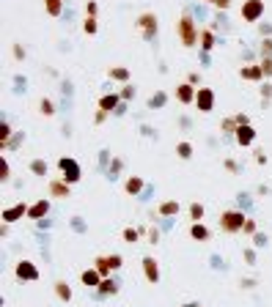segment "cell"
<instances>
[{
  "instance_id": "obj_1",
  "label": "cell",
  "mask_w": 272,
  "mask_h": 307,
  "mask_svg": "<svg viewBox=\"0 0 272 307\" xmlns=\"http://www.w3.org/2000/svg\"><path fill=\"white\" fill-rule=\"evenodd\" d=\"M247 217L242 211H223L220 214V228L228 230V233H239L242 228H245Z\"/></svg>"
},
{
  "instance_id": "obj_2",
  "label": "cell",
  "mask_w": 272,
  "mask_h": 307,
  "mask_svg": "<svg viewBox=\"0 0 272 307\" xmlns=\"http://www.w3.org/2000/svg\"><path fill=\"white\" fill-rule=\"evenodd\" d=\"M138 28H141V36L146 39V42H154L160 22H157V17H154L152 11H143V14L138 17Z\"/></svg>"
},
{
  "instance_id": "obj_3",
  "label": "cell",
  "mask_w": 272,
  "mask_h": 307,
  "mask_svg": "<svg viewBox=\"0 0 272 307\" xmlns=\"http://www.w3.org/2000/svg\"><path fill=\"white\" fill-rule=\"evenodd\" d=\"M179 36H182V44L184 47H193L195 39H198V31H195V22L190 14H184L182 20H179Z\"/></svg>"
},
{
  "instance_id": "obj_4",
  "label": "cell",
  "mask_w": 272,
  "mask_h": 307,
  "mask_svg": "<svg viewBox=\"0 0 272 307\" xmlns=\"http://www.w3.org/2000/svg\"><path fill=\"white\" fill-rule=\"evenodd\" d=\"M58 167H61L63 173V181L66 184H77L80 178H83V173H80V165L74 159H69V156H63V159H58Z\"/></svg>"
},
{
  "instance_id": "obj_5",
  "label": "cell",
  "mask_w": 272,
  "mask_h": 307,
  "mask_svg": "<svg viewBox=\"0 0 272 307\" xmlns=\"http://www.w3.org/2000/svg\"><path fill=\"white\" fill-rule=\"evenodd\" d=\"M121 263H124V258H121V255H99L94 260V269L99 271L102 277H107L113 269H121Z\"/></svg>"
},
{
  "instance_id": "obj_6",
  "label": "cell",
  "mask_w": 272,
  "mask_h": 307,
  "mask_svg": "<svg viewBox=\"0 0 272 307\" xmlns=\"http://www.w3.org/2000/svg\"><path fill=\"white\" fill-rule=\"evenodd\" d=\"M264 14V3L261 0H245V6H242V17H245L247 22H258Z\"/></svg>"
},
{
  "instance_id": "obj_7",
  "label": "cell",
  "mask_w": 272,
  "mask_h": 307,
  "mask_svg": "<svg viewBox=\"0 0 272 307\" xmlns=\"http://www.w3.org/2000/svg\"><path fill=\"white\" fill-rule=\"evenodd\" d=\"M195 104H198L201 113H212V107H215V91H212V88H198V94H195Z\"/></svg>"
},
{
  "instance_id": "obj_8",
  "label": "cell",
  "mask_w": 272,
  "mask_h": 307,
  "mask_svg": "<svg viewBox=\"0 0 272 307\" xmlns=\"http://www.w3.org/2000/svg\"><path fill=\"white\" fill-rule=\"evenodd\" d=\"M17 277H20V280H39V269L31 260H20V263H17Z\"/></svg>"
},
{
  "instance_id": "obj_9",
  "label": "cell",
  "mask_w": 272,
  "mask_h": 307,
  "mask_svg": "<svg viewBox=\"0 0 272 307\" xmlns=\"http://www.w3.org/2000/svg\"><path fill=\"white\" fill-rule=\"evenodd\" d=\"M143 274H146L149 282H160V263H157L152 255L143 258Z\"/></svg>"
},
{
  "instance_id": "obj_10",
  "label": "cell",
  "mask_w": 272,
  "mask_h": 307,
  "mask_svg": "<svg viewBox=\"0 0 272 307\" xmlns=\"http://www.w3.org/2000/svg\"><path fill=\"white\" fill-rule=\"evenodd\" d=\"M253 140H256V129H253L250 124H247V126H239V129H236V143H239L242 148L250 146Z\"/></svg>"
},
{
  "instance_id": "obj_11",
  "label": "cell",
  "mask_w": 272,
  "mask_h": 307,
  "mask_svg": "<svg viewBox=\"0 0 272 307\" xmlns=\"http://www.w3.org/2000/svg\"><path fill=\"white\" fill-rule=\"evenodd\" d=\"M22 214H28V206H25V203H17V206H11V208H3V222H6V225H9V222H17Z\"/></svg>"
},
{
  "instance_id": "obj_12",
  "label": "cell",
  "mask_w": 272,
  "mask_h": 307,
  "mask_svg": "<svg viewBox=\"0 0 272 307\" xmlns=\"http://www.w3.org/2000/svg\"><path fill=\"white\" fill-rule=\"evenodd\" d=\"M69 192H72V189H69V184L63 181V178H53V181H50V195H53V198H69Z\"/></svg>"
},
{
  "instance_id": "obj_13",
  "label": "cell",
  "mask_w": 272,
  "mask_h": 307,
  "mask_svg": "<svg viewBox=\"0 0 272 307\" xmlns=\"http://www.w3.org/2000/svg\"><path fill=\"white\" fill-rule=\"evenodd\" d=\"M50 211V200H39V203H33L28 208V219H44Z\"/></svg>"
},
{
  "instance_id": "obj_14",
  "label": "cell",
  "mask_w": 272,
  "mask_h": 307,
  "mask_svg": "<svg viewBox=\"0 0 272 307\" xmlns=\"http://www.w3.org/2000/svg\"><path fill=\"white\" fill-rule=\"evenodd\" d=\"M195 94H198V88H193V85H179L176 88V99L182 102V104H190V102H195Z\"/></svg>"
},
{
  "instance_id": "obj_15",
  "label": "cell",
  "mask_w": 272,
  "mask_h": 307,
  "mask_svg": "<svg viewBox=\"0 0 272 307\" xmlns=\"http://www.w3.org/2000/svg\"><path fill=\"white\" fill-rule=\"evenodd\" d=\"M80 280H83V285H88V288H99L105 277H102L96 269H88V271H83V277H80Z\"/></svg>"
},
{
  "instance_id": "obj_16",
  "label": "cell",
  "mask_w": 272,
  "mask_h": 307,
  "mask_svg": "<svg viewBox=\"0 0 272 307\" xmlns=\"http://www.w3.org/2000/svg\"><path fill=\"white\" fill-rule=\"evenodd\" d=\"M118 99H121L118 94H105V96L99 99V110H105V113H110V110H118V107H121Z\"/></svg>"
},
{
  "instance_id": "obj_17",
  "label": "cell",
  "mask_w": 272,
  "mask_h": 307,
  "mask_svg": "<svg viewBox=\"0 0 272 307\" xmlns=\"http://www.w3.org/2000/svg\"><path fill=\"white\" fill-rule=\"evenodd\" d=\"M190 236H193L195 241H209V228L206 225H201V222H193V228H190Z\"/></svg>"
},
{
  "instance_id": "obj_18",
  "label": "cell",
  "mask_w": 272,
  "mask_h": 307,
  "mask_svg": "<svg viewBox=\"0 0 272 307\" xmlns=\"http://www.w3.org/2000/svg\"><path fill=\"white\" fill-rule=\"evenodd\" d=\"M55 296L61 299V302H72V288H69V282H63V280L55 282Z\"/></svg>"
},
{
  "instance_id": "obj_19",
  "label": "cell",
  "mask_w": 272,
  "mask_h": 307,
  "mask_svg": "<svg viewBox=\"0 0 272 307\" xmlns=\"http://www.w3.org/2000/svg\"><path fill=\"white\" fill-rule=\"evenodd\" d=\"M96 291H99L102 296H113V293H118V282L110 280V277H105V280H102V285L96 288Z\"/></svg>"
},
{
  "instance_id": "obj_20",
  "label": "cell",
  "mask_w": 272,
  "mask_h": 307,
  "mask_svg": "<svg viewBox=\"0 0 272 307\" xmlns=\"http://www.w3.org/2000/svg\"><path fill=\"white\" fill-rule=\"evenodd\" d=\"M239 74H242L245 80H261V77H264L261 66H242V69H239Z\"/></svg>"
},
{
  "instance_id": "obj_21",
  "label": "cell",
  "mask_w": 272,
  "mask_h": 307,
  "mask_svg": "<svg viewBox=\"0 0 272 307\" xmlns=\"http://www.w3.org/2000/svg\"><path fill=\"white\" fill-rule=\"evenodd\" d=\"M124 189H126V195H138L143 189V181L138 176H129V178H126V184H124Z\"/></svg>"
},
{
  "instance_id": "obj_22",
  "label": "cell",
  "mask_w": 272,
  "mask_h": 307,
  "mask_svg": "<svg viewBox=\"0 0 272 307\" xmlns=\"http://www.w3.org/2000/svg\"><path fill=\"white\" fill-rule=\"evenodd\" d=\"M179 208H182V206H179L176 200H168V203L160 206V217H176V214H179Z\"/></svg>"
},
{
  "instance_id": "obj_23",
  "label": "cell",
  "mask_w": 272,
  "mask_h": 307,
  "mask_svg": "<svg viewBox=\"0 0 272 307\" xmlns=\"http://www.w3.org/2000/svg\"><path fill=\"white\" fill-rule=\"evenodd\" d=\"M44 9H47L50 17H58L63 11V0H44Z\"/></svg>"
},
{
  "instance_id": "obj_24",
  "label": "cell",
  "mask_w": 272,
  "mask_h": 307,
  "mask_svg": "<svg viewBox=\"0 0 272 307\" xmlns=\"http://www.w3.org/2000/svg\"><path fill=\"white\" fill-rule=\"evenodd\" d=\"M201 47H204V52H209L215 47V33L212 31H201Z\"/></svg>"
},
{
  "instance_id": "obj_25",
  "label": "cell",
  "mask_w": 272,
  "mask_h": 307,
  "mask_svg": "<svg viewBox=\"0 0 272 307\" xmlns=\"http://www.w3.org/2000/svg\"><path fill=\"white\" fill-rule=\"evenodd\" d=\"M110 77H113V80H121V83H126V80H129V72H126L124 66H115V69H110Z\"/></svg>"
},
{
  "instance_id": "obj_26",
  "label": "cell",
  "mask_w": 272,
  "mask_h": 307,
  "mask_svg": "<svg viewBox=\"0 0 272 307\" xmlns=\"http://www.w3.org/2000/svg\"><path fill=\"white\" fill-rule=\"evenodd\" d=\"M190 219H193V222H201V219H204V206H201V203L190 206Z\"/></svg>"
},
{
  "instance_id": "obj_27",
  "label": "cell",
  "mask_w": 272,
  "mask_h": 307,
  "mask_svg": "<svg viewBox=\"0 0 272 307\" xmlns=\"http://www.w3.org/2000/svg\"><path fill=\"white\" fill-rule=\"evenodd\" d=\"M176 154L182 156V159H190V156H193V146H190V143H179V146H176Z\"/></svg>"
},
{
  "instance_id": "obj_28",
  "label": "cell",
  "mask_w": 272,
  "mask_h": 307,
  "mask_svg": "<svg viewBox=\"0 0 272 307\" xmlns=\"http://www.w3.org/2000/svg\"><path fill=\"white\" fill-rule=\"evenodd\" d=\"M39 113H42V115H53L55 113V104L50 99H42V102H39Z\"/></svg>"
},
{
  "instance_id": "obj_29",
  "label": "cell",
  "mask_w": 272,
  "mask_h": 307,
  "mask_svg": "<svg viewBox=\"0 0 272 307\" xmlns=\"http://www.w3.org/2000/svg\"><path fill=\"white\" fill-rule=\"evenodd\" d=\"M31 170L36 173V176H47V162H42V159L31 162Z\"/></svg>"
},
{
  "instance_id": "obj_30",
  "label": "cell",
  "mask_w": 272,
  "mask_h": 307,
  "mask_svg": "<svg viewBox=\"0 0 272 307\" xmlns=\"http://www.w3.org/2000/svg\"><path fill=\"white\" fill-rule=\"evenodd\" d=\"M165 102H168V96L163 94V91H160V94H154L152 99H149V107H163Z\"/></svg>"
},
{
  "instance_id": "obj_31",
  "label": "cell",
  "mask_w": 272,
  "mask_h": 307,
  "mask_svg": "<svg viewBox=\"0 0 272 307\" xmlns=\"http://www.w3.org/2000/svg\"><path fill=\"white\" fill-rule=\"evenodd\" d=\"M220 126H223V132H228V135H231V132H234V135H236V129H239V124H236V118H225Z\"/></svg>"
},
{
  "instance_id": "obj_32",
  "label": "cell",
  "mask_w": 272,
  "mask_h": 307,
  "mask_svg": "<svg viewBox=\"0 0 272 307\" xmlns=\"http://www.w3.org/2000/svg\"><path fill=\"white\" fill-rule=\"evenodd\" d=\"M138 236H141V230H135V228H126L124 230V241H126V244H135Z\"/></svg>"
},
{
  "instance_id": "obj_33",
  "label": "cell",
  "mask_w": 272,
  "mask_h": 307,
  "mask_svg": "<svg viewBox=\"0 0 272 307\" xmlns=\"http://www.w3.org/2000/svg\"><path fill=\"white\" fill-rule=\"evenodd\" d=\"M96 28H99V25H96V17H88V20H85V25H83V31L91 36V33H96Z\"/></svg>"
},
{
  "instance_id": "obj_34",
  "label": "cell",
  "mask_w": 272,
  "mask_h": 307,
  "mask_svg": "<svg viewBox=\"0 0 272 307\" xmlns=\"http://www.w3.org/2000/svg\"><path fill=\"white\" fill-rule=\"evenodd\" d=\"M9 137H11V126L3 121V124H0V143L6 146V140H9Z\"/></svg>"
},
{
  "instance_id": "obj_35",
  "label": "cell",
  "mask_w": 272,
  "mask_h": 307,
  "mask_svg": "<svg viewBox=\"0 0 272 307\" xmlns=\"http://www.w3.org/2000/svg\"><path fill=\"white\" fill-rule=\"evenodd\" d=\"M9 176H11V167H9V162H6V156H3V159H0V178L6 181Z\"/></svg>"
},
{
  "instance_id": "obj_36",
  "label": "cell",
  "mask_w": 272,
  "mask_h": 307,
  "mask_svg": "<svg viewBox=\"0 0 272 307\" xmlns=\"http://www.w3.org/2000/svg\"><path fill=\"white\" fill-rule=\"evenodd\" d=\"M261 52H264V58H272V39H264L261 42Z\"/></svg>"
},
{
  "instance_id": "obj_37",
  "label": "cell",
  "mask_w": 272,
  "mask_h": 307,
  "mask_svg": "<svg viewBox=\"0 0 272 307\" xmlns=\"http://www.w3.org/2000/svg\"><path fill=\"white\" fill-rule=\"evenodd\" d=\"M261 72H264V77H269V74H272V58H264V61H261Z\"/></svg>"
},
{
  "instance_id": "obj_38",
  "label": "cell",
  "mask_w": 272,
  "mask_h": 307,
  "mask_svg": "<svg viewBox=\"0 0 272 307\" xmlns=\"http://www.w3.org/2000/svg\"><path fill=\"white\" fill-rule=\"evenodd\" d=\"M242 230H245V233H250V236H256V222H253V219H247Z\"/></svg>"
},
{
  "instance_id": "obj_39",
  "label": "cell",
  "mask_w": 272,
  "mask_h": 307,
  "mask_svg": "<svg viewBox=\"0 0 272 307\" xmlns=\"http://www.w3.org/2000/svg\"><path fill=\"white\" fill-rule=\"evenodd\" d=\"M85 11H88V17H96V11H99V6H96L94 0H91V3L85 6Z\"/></svg>"
},
{
  "instance_id": "obj_40",
  "label": "cell",
  "mask_w": 272,
  "mask_h": 307,
  "mask_svg": "<svg viewBox=\"0 0 272 307\" xmlns=\"http://www.w3.org/2000/svg\"><path fill=\"white\" fill-rule=\"evenodd\" d=\"M132 94H135V91H132V85H126V88L121 91V99H132Z\"/></svg>"
},
{
  "instance_id": "obj_41",
  "label": "cell",
  "mask_w": 272,
  "mask_h": 307,
  "mask_svg": "<svg viewBox=\"0 0 272 307\" xmlns=\"http://www.w3.org/2000/svg\"><path fill=\"white\" fill-rule=\"evenodd\" d=\"M14 58H17V61H22V58H25V50H22L20 44H17V47H14Z\"/></svg>"
},
{
  "instance_id": "obj_42",
  "label": "cell",
  "mask_w": 272,
  "mask_h": 307,
  "mask_svg": "<svg viewBox=\"0 0 272 307\" xmlns=\"http://www.w3.org/2000/svg\"><path fill=\"white\" fill-rule=\"evenodd\" d=\"M253 241H256V244H258V247H264V244H267V239H264V236H261V233H256V236H253Z\"/></svg>"
},
{
  "instance_id": "obj_43",
  "label": "cell",
  "mask_w": 272,
  "mask_h": 307,
  "mask_svg": "<svg viewBox=\"0 0 272 307\" xmlns=\"http://www.w3.org/2000/svg\"><path fill=\"white\" fill-rule=\"evenodd\" d=\"M261 96H264V99H269V96H272V85H264V88H261Z\"/></svg>"
},
{
  "instance_id": "obj_44",
  "label": "cell",
  "mask_w": 272,
  "mask_h": 307,
  "mask_svg": "<svg viewBox=\"0 0 272 307\" xmlns=\"http://www.w3.org/2000/svg\"><path fill=\"white\" fill-rule=\"evenodd\" d=\"M149 239H152V244H160V241H157V239H160V236H157V230H154V228H152V230H149Z\"/></svg>"
},
{
  "instance_id": "obj_45",
  "label": "cell",
  "mask_w": 272,
  "mask_h": 307,
  "mask_svg": "<svg viewBox=\"0 0 272 307\" xmlns=\"http://www.w3.org/2000/svg\"><path fill=\"white\" fill-rule=\"evenodd\" d=\"M245 258H247V263H253V260H256V252H253V250H245Z\"/></svg>"
},
{
  "instance_id": "obj_46",
  "label": "cell",
  "mask_w": 272,
  "mask_h": 307,
  "mask_svg": "<svg viewBox=\"0 0 272 307\" xmlns=\"http://www.w3.org/2000/svg\"><path fill=\"white\" fill-rule=\"evenodd\" d=\"M105 118H107V113H105V110H99V113H96V124H102Z\"/></svg>"
},
{
  "instance_id": "obj_47",
  "label": "cell",
  "mask_w": 272,
  "mask_h": 307,
  "mask_svg": "<svg viewBox=\"0 0 272 307\" xmlns=\"http://www.w3.org/2000/svg\"><path fill=\"white\" fill-rule=\"evenodd\" d=\"M182 307H198V304H182Z\"/></svg>"
},
{
  "instance_id": "obj_48",
  "label": "cell",
  "mask_w": 272,
  "mask_h": 307,
  "mask_svg": "<svg viewBox=\"0 0 272 307\" xmlns=\"http://www.w3.org/2000/svg\"><path fill=\"white\" fill-rule=\"evenodd\" d=\"M209 3H215V6H217V3H220V0H209Z\"/></svg>"
}]
</instances>
